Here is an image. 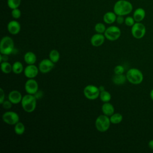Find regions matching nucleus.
Returning a JSON list of instances; mask_svg holds the SVG:
<instances>
[{
    "mask_svg": "<svg viewBox=\"0 0 153 153\" xmlns=\"http://www.w3.org/2000/svg\"><path fill=\"white\" fill-rule=\"evenodd\" d=\"M150 97H151V99L153 100V89L150 92Z\"/></svg>",
    "mask_w": 153,
    "mask_h": 153,
    "instance_id": "39",
    "label": "nucleus"
},
{
    "mask_svg": "<svg viewBox=\"0 0 153 153\" xmlns=\"http://www.w3.org/2000/svg\"><path fill=\"white\" fill-rule=\"evenodd\" d=\"M112 82L116 85H121L124 84L127 81L126 75L123 74H115L112 78Z\"/></svg>",
    "mask_w": 153,
    "mask_h": 153,
    "instance_id": "20",
    "label": "nucleus"
},
{
    "mask_svg": "<svg viewBox=\"0 0 153 153\" xmlns=\"http://www.w3.org/2000/svg\"><path fill=\"white\" fill-rule=\"evenodd\" d=\"M99 88L100 91H102L105 90V87H104L103 85H100V86L99 87Z\"/></svg>",
    "mask_w": 153,
    "mask_h": 153,
    "instance_id": "38",
    "label": "nucleus"
},
{
    "mask_svg": "<svg viewBox=\"0 0 153 153\" xmlns=\"http://www.w3.org/2000/svg\"><path fill=\"white\" fill-rule=\"evenodd\" d=\"M102 111L103 114L110 117L115 112V108L113 105L109 102H105L102 106Z\"/></svg>",
    "mask_w": 153,
    "mask_h": 153,
    "instance_id": "16",
    "label": "nucleus"
},
{
    "mask_svg": "<svg viewBox=\"0 0 153 153\" xmlns=\"http://www.w3.org/2000/svg\"><path fill=\"white\" fill-rule=\"evenodd\" d=\"M111 124L109 117L104 114L99 115L95 121L96 128L100 132L108 131L110 127Z\"/></svg>",
    "mask_w": 153,
    "mask_h": 153,
    "instance_id": "5",
    "label": "nucleus"
},
{
    "mask_svg": "<svg viewBox=\"0 0 153 153\" xmlns=\"http://www.w3.org/2000/svg\"><path fill=\"white\" fill-rule=\"evenodd\" d=\"M5 100V92L4 90L1 88H0V103L2 104Z\"/></svg>",
    "mask_w": 153,
    "mask_h": 153,
    "instance_id": "34",
    "label": "nucleus"
},
{
    "mask_svg": "<svg viewBox=\"0 0 153 153\" xmlns=\"http://www.w3.org/2000/svg\"><path fill=\"white\" fill-rule=\"evenodd\" d=\"M105 38L103 33H95L90 38L91 44L94 47H99L104 43Z\"/></svg>",
    "mask_w": 153,
    "mask_h": 153,
    "instance_id": "14",
    "label": "nucleus"
},
{
    "mask_svg": "<svg viewBox=\"0 0 153 153\" xmlns=\"http://www.w3.org/2000/svg\"><path fill=\"white\" fill-rule=\"evenodd\" d=\"M15 50L14 41L10 36H5L2 38L0 42L1 54L10 55L14 53Z\"/></svg>",
    "mask_w": 153,
    "mask_h": 153,
    "instance_id": "3",
    "label": "nucleus"
},
{
    "mask_svg": "<svg viewBox=\"0 0 153 153\" xmlns=\"http://www.w3.org/2000/svg\"><path fill=\"white\" fill-rule=\"evenodd\" d=\"M20 24L16 20H11L7 25V30L11 35H17L20 32Z\"/></svg>",
    "mask_w": 153,
    "mask_h": 153,
    "instance_id": "15",
    "label": "nucleus"
},
{
    "mask_svg": "<svg viewBox=\"0 0 153 153\" xmlns=\"http://www.w3.org/2000/svg\"><path fill=\"white\" fill-rule=\"evenodd\" d=\"M23 59L27 65H33L36 62V56L32 51H27L24 54Z\"/></svg>",
    "mask_w": 153,
    "mask_h": 153,
    "instance_id": "18",
    "label": "nucleus"
},
{
    "mask_svg": "<svg viewBox=\"0 0 153 153\" xmlns=\"http://www.w3.org/2000/svg\"><path fill=\"white\" fill-rule=\"evenodd\" d=\"M36 101L37 99L35 95L27 93L23 96L21 101V105L25 112L31 113L36 109Z\"/></svg>",
    "mask_w": 153,
    "mask_h": 153,
    "instance_id": "2",
    "label": "nucleus"
},
{
    "mask_svg": "<svg viewBox=\"0 0 153 153\" xmlns=\"http://www.w3.org/2000/svg\"><path fill=\"white\" fill-rule=\"evenodd\" d=\"M148 146H149V148L153 150V139H152V140H151L148 142Z\"/></svg>",
    "mask_w": 153,
    "mask_h": 153,
    "instance_id": "37",
    "label": "nucleus"
},
{
    "mask_svg": "<svg viewBox=\"0 0 153 153\" xmlns=\"http://www.w3.org/2000/svg\"><path fill=\"white\" fill-rule=\"evenodd\" d=\"M2 118L5 123L13 126L19 121L20 117L17 112L12 111H8L3 114Z\"/></svg>",
    "mask_w": 153,
    "mask_h": 153,
    "instance_id": "9",
    "label": "nucleus"
},
{
    "mask_svg": "<svg viewBox=\"0 0 153 153\" xmlns=\"http://www.w3.org/2000/svg\"><path fill=\"white\" fill-rule=\"evenodd\" d=\"M3 108L5 109H10L11 107H12V105L13 103L8 99L7 100H4L3 102V103L1 104Z\"/></svg>",
    "mask_w": 153,
    "mask_h": 153,
    "instance_id": "32",
    "label": "nucleus"
},
{
    "mask_svg": "<svg viewBox=\"0 0 153 153\" xmlns=\"http://www.w3.org/2000/svg\"><path fill=\"white\" fill-rule=\"evenodd\" d=\"M99 98L100 100H102L103 103L109 102L111 99V94L109 91L106 90H104V91H100Z\"/></svg>",
    "mask_w": 153,
    "mask_h": 153,
    "instance_id": "26",
    "label": "nucleus"
},
{
    "mask_svg": "<svg viewBox=\"0 0 153 153\" xmlns=\"http://www.w3.org/2000/svg\"><path fill=\"white\" fill-rule=\"evenodd\" d=\"M22 97V93L17 90H11L8 94V99L14 105L21 103Z\"/></svg>",
    "mask_w": 153,
    "mask_h": 153,
    "instance_id": "13",
    "label": "nucleus"
},
{
    "mask_svg": "<svg viewBox=\"0 0 153 153\" xmlns=\"http://www.w3.org/2000/svg\"><path fill=\"white\" fill-rule=\"evenodd\" d=\"M127 80L133 84H139L143 79V75L141 71L137 68H131L126 73Z\"/></svg>",
    "mask_w": 153,
    "mask_h": 153,
    "instance_id": "4",
    "label": "nucleus"
},
{
    "mask_svg": "<svg viewBox=\"0 0 153 153\" xmlns=\"http://www.w3.org/2000/svg\"><path fill=\"white\" fill-rule=\"evenodd\" d=\"M111 123L114 124H117L120 123L123 121V115L120 113H114L109 117Z\"/></svg>",
    "mask_w": 153,
    "mask_h": 153,
    "instance_id": "24",
    "label": "nucleus"
},
{
    "mask_svg": "<svg viewBox=\"0 0 153 153\" xmlns=\"http://www.w3.org/2000/svg\"><path fill=\"white\" fill-rule=\"evenodd\" d=\"M11 16L13 17V18L15 19H19L21 16V11L20 10L17 8H14L11 11Z\"/></svg>",
    "mask_w": 153,
    "mask_h": 153,
    "instance_id": "31",
    "label": "nucleus"
},
{
    "mask_svg": "<svg viewBox=\"0 0 153 153\" xmlns=\"http://www.w3.org/2000/svg\"><path fill=\"white\" fill-rule=\"evenodd\" d=\"M103 34L106 39L111 41H114L120 38L121 32L118 26H111L106 28Z\"/></svg>",
    "mask_w": 153,
    "mask_h": 153,
    "instance_id": "7",
    "label": "nucleus"
},
{
    "mask_svg": "<svg viewBox=\"0 0 153 153\" xmlns=\"http://www.w3.org/2000/svg\"><path fill=\"white\" fill-rule=\"evenodd\" d=\"M124 20H125V19L124 18L123 16H117L116 22L119 25H121L123 23H124Z\"/></svg>",
    "mask_w": 153,
    "mask_h": 153,
    "instance_id": "33",
    "label": "nucleus"
},
{
    "mask_svg": "<svg viewBox=\"0 0 153 153\" xmlns=\"http://www.w3.org/2000/svg\"><path fill=\"white\" fill-rule=\"evenodd\" d=\"M106 29L105 25L102 23H97L94 26V30L97 33H104Z\"/></svg>",
    "mask_w": 153,
    "mask_h": 153,
    "instance_id": "28",
    "label": "nucleus"
},
{
    "mask_svg": "<svg viewBox=\"0 0 153 153\" xmlns=\"http://www.w3.org/2000/svg\"><path fill=\"white\" fill-rule=\"evenodd\" d=\"M117 16V15L114 12L108 11L103 15V22L106 24H112L116 22Z\"/></svg>",
    "mask_w": 153,
    "mask_h": 153,
    "instance_id": "19",
    "label": "nucleus"
},
{
    "mask_svg": "<svg viewBox=\"0 0 153 153\" xmlns=\"http://www.w3.org/2000/svg\"><path fill=\"white\" fill-rule=\"evenodd\" d=\"M136 23L133 17L131 16H127L125 18L124 23L127 26H132Z\"/></svg>",
    "mask_w": 153,
    "mask_h": 153,
    "instance_id": "29",
    "label": "nucleus"
},
{
    "mask_svg": "<svg viewBox=\"0 0 153 153\" xmlns=\"http://www.w3.org/2000/svg\"><path fill=\"white\" fill-rule=\"evenodd\" d=\"M133 10L131 3L127 0H119L114 6V12L117 16H126Z\"/></svg>",
    "mask_w": 153,
    "mask_h": 153,
    "instance_id": "1",
    "label": "nucleus"
},
{
    "mask_svg": "<svg viewBox=\"0 0 153 153\" xmlns=\"http://www.w3.org/2000/svg\"><path fill=\"white\" fill-rule=\"evenodd\" d=\"M34 95H35V96L36 97V99H40L41 97H42V92L41 91H38Z\"/></svg>",
    "mask_w": 153,
    "mask_h": 153,
    "instance_id": "36",
    "label": "nucleus"
},
{
    "mask_svg": "<svg viewBox=\"0 0 153 153\" xmlns=\"http://www.w3.org/2000/svg\"><path fill=\"white\" fill-rule=\"evenodd\" d=\"M14 132L17 135H22L25 131V126L24 124L19 121L14 125Z\"/></svg>",
    "mask_w": 153,
    "mask_h": 153,
    "instance_id": "25",
    "label": "nucleus"
},
{
    "mask_svg": "<svg viewBox=\"0 0 153 153\" xmlns=\"http://www.w3.org/2000/svg\"><path fill=\"white\" fill-rule=\"evenodd\" d=\"M13 72L16 74H20L24 71V67L20 61L15 62L13 65Z\"/></svg>",
    "mask_w": 153,
    "mask_h": 153,
    "instance_id": "21",
    "label": "nucleus"
},
{
    "mask_svg": "<svg viewBox=\"0 0 153 153\" xmlns=\"http://www.w3.org/2000/svg\"><path fill=\"white\" fill-rule=\"evenodd\" d=\"M60 57V53L57 50H51L49 53V59L54 63H56L59 62Z\"/></svg>",
    "mask_w": 153,
    "mask_h": 153,
    "instance_id": "23",
    "label": "nucleus"
},
{
    "mask_svg": "<svg viewBox=\"0 0 153 153\" xmlns=\"http://www.w3.org/2000/svg\"><path fill=\"white\" fill-rule=\"evenodd\" d=\"M21 3V0H7V5L11 9L17 8Z\"/></svg>",
    "mask_w": 153,
    "mask_h": 153,
    "instance_id": "27",
    "label": "nucleus"
},
{
    "mask_svg": "<svg viewBox=\"0 0 153 153\" xmlns=\"http://www.w3.org/2000/svg\"><path fill=\"white\" fill-rule=\"evenodd\" d=\"M1 69L4 74H10L13 72L12 65L7 62H2L1 63Z\"/></svg>",
    "mask_w": 153,
    "mask_h": 153,
    "instance_id": "22",
    "label": "nucleus"
},
{
    "mask_svg": "<svg viewBox=\"0 0 153 153\" xmlns=\"http://www.w3.org/2000/svg\"><path fill=\"white\" fill-rule=\"evenodd\" d=\"M131 33L134 38L141 39L146 33V27L141 22H136L131 26Z\"/></svg>",
    "mask_w": 153,
    "mask_h": 153,
    "instance_id": "8",
    "label": "nucleus"
},
{
    "mask_svg": "<svg viewBox=\"0 0 153 153\" xmlns=\"http://www.w3.org/2000/svg\"><path fill=\"white\" fill-rule=\"evenodd\" d=\"M125 71L124 67L121 65H118L115 66L114 69V72L115 74H123Z\"/></svg>",
    "mask_w": 153,
    "mask_h": 153,
    "instance_id": "30",
    "label": "nucleus"
},
{
    "mask_svg": "<svg viewBox=\"0 0 153 153\" xmlns=\"http://www.w3.org/2000/svg\"><path fill=\"white\" fill-rule=\"evenodd\" d=\"M100 93V91L99 87L92 84L86 85L83 90V94L85 97L91 100L99 97Z\"/></svg>",
    "mask_w": 153,
    "mask_h": 153,
    "instance_id": "6",
    "label": "nucleus"
},
{
    "mask_svg": "<svg viewBox=\"0 0 153 153\" xmlns=\"http://www.w3.org/2000/svg\"><path fill=\"white\" fill-rule=\"evenodd\" d=\"M25 89L27 94L34 95L38 91V83L34 78L28 79L25 84Z\"/></svg>",
    "mask_w": 153,
    "mask_h": 153,
    "instance_id": "11",
    "label": "nucleus"
},
{
    "mask_svg": "<svg viewBox=\"0 0 153 153\" xmlns=\"http://www.w3.org/2000/svg\"><path fill=\"white\" fill-rule=\"evenodd\" d=\"M146 12L142 8H136L133 14V17L136 22H141L145 17Z\"/></svg>",
    "mask_w": 153,
    "mask_h": 153,
    "instance_id": "17",
    "label": "nucleus"
},
{
    "mask_svg": "<svg viewBox=\"0 0 153 153\" xmlns=\"http://www.w3.org/2000/svg\"><path fill=\"white\" fill-rule=\"evenodd\" d=\"M8 55L1 54H0V62H1V63L2 62H7L8 60Z\"/></svg>",
    "mask_w": 153,
    "mask_h": 153,
    "instance_id": "35",
    "label": "nucleus"
},
{
    "mask_svg": "<svg viewBox=\"0 0 153 153\" xmlns=\"http://www.w3.org/2000/svg\"><path fill=\"white\" fill-rule=\"evenodd\" d=\"M54 64L50 59H44L39 63V71L42 74H47L54 68Z\"/></svg>",
    "mask_w": 153,
    "mask_h": 153,
    "instance_id": "10",
    "label": "nucleus"
},
{
    "mask_svg": "<svg viewBox=\"0 0 153 153\" xmlns=\"http://www.w3.org/2000/svg\"><path fill=\"white\" fill-rule=\"evenodd\" d=\"M39 72L38 67H37L35 64L33 65H27L24 69V75L28 79L35 78L38 74Z\"/></svg>",
    "mask_w": 153,
    "mask_h": 153,
    "instance_id": "12",
    "label": "nucleus"
}]
</instances>
